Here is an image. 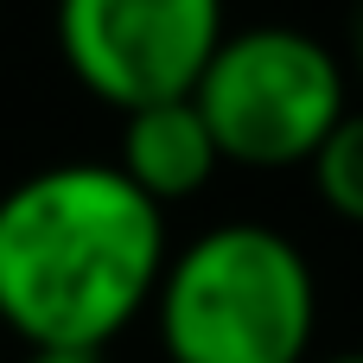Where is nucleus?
Segmentation results:
<instances>
[{
	"instance_id": "obj_3",
	"label": "nucleus",
	"mask_w": 363,
	"mask_h": 363,
	"mask_svg": "<svg viewBox=\"0 0 363 363\" xmlns=\"http://www.w3.org/2000/svg\"><path fill=\"white\" fill-rule=\"evenodd\" d=\"M198 115L217 134L223 166L294 172L313 166L325 134L351 108V77L338 51H325L300 26H230L191 83Z\"/></svg>"
},
{
	"instance_id": "obj_6",
	"label": "nucleus",
	"mask_w": 363,
	"mask_h": 363,
	"mask_svg": "<svg viewBox=\"0 0 363 363\" xmlns=\"http://www.w3.org/2000/svg\"><path fill=\"white\" fill-rule=\"evenodd\" d=\"M313 191H319V204L338 217V223H351L363 230V108L351 102L345 108V121L325 134V147L313 153Z\"/></svg>"
},
{
	"instance_id": "obj_9",
	"label": "nucleus",
	"mask_w": 363,
	"mask_h": 363,
	"mask_svg": "<svg viewBox=\"0 0 363 363\" xmlns=\"http://www.w3.org/2000/svg\"><path fill=\"white\" fill-rule=\"evenodd\" d=\"M313 363H363V351H338V357H313Z\"/></svg>"
},
{
	"instance_id": "obj_7",
	"label": "nucleus",
	"mask_w": 363,
	"mask_h": 363,
	"mask_svg": "<svg viewBox=\"0 0 363 363\" xmlns=\"http://www.w3.org/2000/svg\"><path fill=\"white\" fill-rule=\"evenodd\" d=\"M19 363H102V357H77V351H26Z\"/></svg>"
},
{
	"instance_id": "obj_4",
	"label": "nucleus",
	"mask_w": 363,
	"mask_h": 363,
	"mask_svg": "<svg viewBox=\"0 0 363 363\" xmlns=\"http://www.w3.org/2000/svg\"><path fill=\"white\" fill-rule=\"evenodd\" d=\"M51 32L77 89L128 115L191 96L230 32V0H57Z\"/></svg>"
},
{
	"instance_id": "obj_8",
	"label": "nucleus",
	"mask_w": 363,
	"mask_h": 363,
	"mask_svg": "<svg viewBox=\"0 0 363 363\" xmlns=\"http://www.w3.org/2000/svg\"><path fill=\"white\" fill-rule=\"evenodd\" d=\"M351 51H357V70H363V13H357V26H351Z\"/></svg>"
},
{
	"instance_id": "obj_1",
	"label": "nucleus",
	"mask_w": 363,
	"mask_h": 363,
	"mask_svg": "<svg viewBox=\"0 0 363 363\" xmlns=\"http://www.w3.org/2000/svg\"><path fill=\"white\" fill-rule=\"evenodd\" d=\"M166 211L108 160H57L0 191V325L26 351L102 357L153 313Z\"/></svg>"
},
{
	"instance_id": "obj_5",
	"label": "nucleus",
	"mask_w": 363,
	"mask_h": 363,
	"mask_svg": "<svg viewBox=\"0 0 363 363\" xmlns=\"http://www.w3.org/2000/svg\"><path fill=\"white\" fill-rule=\"evenodd\" d=\"M108 166L147 204L172 211V204H191L223 172V153H217V134L198 115V102L191 96H172V102H147V108H128L121 115V147H115Z\"/></svg>"
},
{
	"instance_id": "obj_2",
	"label": "nucleus",
	"mask_w": 363,
	"mask_h": 363,
	"mask_svg": "<svg viewBox=\"0 0 363 363\" xmlns=\"http://www.w3.org/2000/svg\"><path fill=\"white\" fill-rule=\"evenodd\" d=\"M147 319L166 363H313L319 274L274 223H211L166 255Z\"/></svg>"
}]
</instances>
